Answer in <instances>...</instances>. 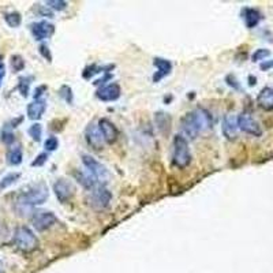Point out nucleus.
<instances>
[{"label":"nucleus","instance_id":"f257e3e1","mask_svg":"<svg viewBox=\"0 0 273 273\" xmlns=\"http://www.w3.org/2000/svg\"><path fill=\"white\" fill-rule=\"evenodd\" d=\"M48 197H49V190H48L47 183L39 182L30 185L16 198L15 212L20 216H26L32 212L34 206L45 204Z\"/></svg>","mask_w":273,"mask_h":273},{"label":"nucleus","instance_id":"f03ea898","mask_svg":"<svg viewBox=\"0 0 273 273\" xmlns=\"http://www.w3.org/2000/svg\"><path fill=\"white\" fill-rule=\"evenodd\" d=\"M213 124L212 115L205 108L198 107L194 111L187 112L186 115L180 119V130L190 139H195L199 134L209 130Z\"/></svg>","mask_w":273,"mask_h":273},{"label":"nucleus","instance_id":"7ed1b4c3","mask_svg":"<svg viewBox=\"0 0 273 273\" xmlns=\"http://www.w3.org/2000/svg\"><path fill=\"white\" fill-rule=\"evenodd\" d=\"M12 243L22 253H32L39 249L40 245L39 238L26 226L16 227L12 235Z\"/></svg>","mask_w":273,"mask_h":273},{"label":"nucleus","instance_id":"20e7f679","mask_svg":"<svg viewBox=\"0 0 273 273\" xmlns=\"http://www.w3.org/2000/svg\"><path fill=\"white\" fill-rule=\"evenodd\" d=\"M190 162L191 153L187 139L183 135H175L172 141V164L179 170H185Z\"/></svg>","mask_w":273,"mask_h":273},{"label":"nucleus","instance_id":"39448f33","mask_svg":"<svg viewBox=\"0 0 273 273\" xmlns=\"http://www.w3.org/2000/svg\"><path fill=\"white\" fill-rule=\"evenodd\" d=\"M82 162L85 168H86L87 174L95 179L97 185H103L104 186V185L110 180V178H111L107 167L103 166V164H101L99 160H96L95 157H92V156L89 155H83Z\"/></svg>","mask_w":273,"mask_h":273},{"label":"nucleus","instance_id":"423d86ee","mask_svg":"<svg viewBox=\"0 0 273 273\" xmlns=\"http://www.w3.org/2000/svg\"><path fill=\"white\" fill-rule=\"evenodd\" d=\"M112 201V193L103 185H97L87 194V202L89 205L96 210H104L110 206Z\"/></svg>","mask_w":273,"mask_h":273},{"label":"nucleus","instance_id":"0eeeda50","mask_svg":"<svg viewBox=\"0 0 273 273\" xmlns=\"http://www.w3.org/2000/svg\"><path fill=\"white\" fill-rule=\"evenodd\" d=\"M58 217L55 216L53 212L51 210H39L36 213H33L32 224L34 227V230L39 232H44V231L49 230L51 227L58 224Z\"/></svg>","mask_w":273,"mask_h":273},{"label":"nucleus","instance_id":"6e6552de","mask_svg":"<svg viewBox=\"0 0 273 273\" xmlns=\"http://www.w3.org/2000/svg\"><path fill=\"white\" fill-rule=\"evenodd\" d=\"M53 193L60 204H67L76 195V186L72 185L71 180L60 178L53 183Z\"/></svg>","mask_w":273,"mask_h":273},{"label":"nucleus","instance_id":"1a4fd4ad","mask_svg":"<svg viewBox=\"0 0 273 273\" xmlns=\"http://www.w3.org/2000/svg\"><path fill=\"white\" fill-rule=\"evenodd\" d=\"M238 127H239V130H242L246 134L253 135V137H261L262 135V129L260 123L247 112H242L241 115L238 116Z\"/></svg>","mask_w":273,"mask_h":273},{"label":"nucleus","instance_id":"9d476101","mask_svg":"<svg viewBox=\"0 0 273 273\" xmlns=\"http://www.w3.org/2000/svg\"><path fill=\"white\" fill-rule=\"evenodd\" d=\"M30 32L36 41H44V40L51 39L53 36L55 25L48 22V21H39V22L30 25Z\"/></svg>","mask_w":273,"mask_h":273},{"label":"nucleus","instance_id":"9b49d317","mask_svg":"<svg viewBox=\"0 0 273 273\" xmlns=\"http://www.w3.org/2000/svg\"><path fill=\"white\" fill-rule=\"evenodd\" d=\"M85 139L93 151H101L104 148V143H105L99 126H96L95 123L87 124L86 130H85Z\"/></svg>","mask_w":273,"mask_h":273},{"label":"nucleus","instance_id":"f8f14e48","mask_svg":"<svg viewBox=\"0 0 273 273\" xmlns=\"http://www.w3.org/2000/svg\"><path fill=\"white\" fill-rule=\"evenodd\" d=\"M122 95V89L119 86V83L111 82L108 85H104L97 90L96 96L97 99L101 100V101H105V103H110V101H116V100L120 97Z\"/></svg>","mask_w":273,"mask_h":273},{"label":"nucleus","instance_id":"ddd939ff","mask_svg":"<svg viewBox=\"0 0 273 273\" xmlns=\"http://www.w3.org/2000/svg\"><path fill=\"white\" fill-rule=\"evenodd\" d=\"M99 129H100V131H101V134H103L104 141H105L107 143L112 145V143H115L116 141H118L119 131H118V129H116L115 124H114L110 119H107V118L100 119Z\"/></svg>","mask_w":273,"mask_h":273},{"label":"nucleus","instance_id":"4468645a","mask_svg":"<svg viewBox=\"0 0 273 273\" xmlns=\"http://www.w3.org/2000/svg\"><path fill=\"white\" fill-rule=\"evenodd\" d=\"M222 130H223V135L226 137L227 139H235L238 137V118L232 114H227L223 118V123H222Z\"/></svg>","mask_w":273,"mask_h":273},{"label":"nucleus","instance_id":"2eb2a0df","mask_svg":"<svg viewBox=\"0 0 273 273\" xmlns=\"http://www.w3.org/2000/svg\"><path fill=\"white\" fill-rule=\"evenodd\" d=\"M45 110H47V101L45 100H33L32 103L28 104L26 114H28V118L30 120H40V119L43 118Z\"/></svg>","mask_w":273,"mask_h":273},{"label":"nucleus","instance_id":"dca6fc26","mask_svg":"<svg viewBox=\"0 0 273 273\" xmlns=\"http://www.w3.org/2000/svg\"><path fill=\"white\" fill-rule=\"evenodd\" d=\"M153 64L157 68V71L153 76V82H158L164 77L170 76L171 71H172V63H171L170 60L162 59V58H155L153 59Z\"/></svg>","mask_w":273,"mask_h":273},{"label":"nucleus","instance_id":"f3484780","mask_svg":"<svg viewBox=\"0 0 273 273\" xmlns=\"http://www.w3.org/2000/svg\"><path fill=\"white\" fill-rule=\"evenodd\" d=\"M257 104L264 111H273V87L266 86L261 89L257 96Z\"/></svg>","mask_w":273,"mask_h":273},{"label":"nucleus","instance_id":"a211bd4d","mask_svg":"<svg viewBox=\"0 0 273 273\" xmlns=\"http://www.w3.org/2000/svg\"><path fill=\"white\" fill-rule=\"evenodd\" d=\"M242 18L245 20L246 26L249 29H254L262 20V14L257 8L245 7L242 10Z\"/></svg>","mask_w":273,"mask_h":273},{"label":"nucleus","instance_id":"6ab92c4d","mask_svg":"<svg viewBox=\"0 0 273 273\" xmlns=\"http://www.w3.org/2000/svg\"><path fill=\"white\" fill-rule=\"evenodd\" d=\"M155 123L157 130L161 133L162 135H167L171 131V124H172V120H171V116L168 114L162 111H158L155 114Z\"/></svg>","mask_w":273,"mask_h":273},{"label":"nucleus","instance_id":"aec40b11","mask_svg":"<svg viewBox=\"0 0 273 273\" xmlns=\"http://www.w3.org/2000/svg\"><path fill=\"white\" fill-rule=\"evenodd\" d=\"M6 161L8 166L16 167L20 166L21 162L24 161V152H22V147L21 145H15L11 147L6 153Z\"/></svg>","mask_w":273,"mask_h":273},{"label":"nucleus","instance_id":"412c9836","mask_svg":"<svg viewBox=\"0 0 273 273\" xmlns=\"http://www.w3.org/2000/svg\"><path fill=\"white\" fill-rule=\"evenodd\" d=\"M4 18V22L10 26V28L15 29V28H20L21 24H22V16H21V14L18 11H10V12H6L3 15Z\"/></svg>","mask_w":273,"mask_h":273},{"label":"nucleus","instance_id":"4be33fe9","mask_svg":"<svg viewBox=\"0 0 273 273\" xmlns=\"http://www.w3.org/2000/svg\"><path fill=\"white\" fill-rule=\"evenodd\" d=\"M21 178V172H10V174L4 175L3 178L0 179V190H6L14 183H16Z\"/></svg>","mask_w":273,"mask_h":273},{"label":"nucleus","instance_id":"5701e85b","mask_svg":"<svg viewBox=\"0 0 273 273\" xmlns=\"http://www.w3.org/2000/svg\"><path fill=\"white\" fill-rule=\"evenodd\" d=\"M114 68V66H108V67H100L97 64H90V66H87L82 72V77L85 79H90L96 76V74H99V72H107L105 70H111Z\"/></svg>","mask_w":273,"mask_h":273},{"label":"nucleus","instance_id":"b1692460","mask_svg":"<svg viewBox=\"0 0 273 273\" xmlns=\"http://www.w3.org/2000/svg\"><path fill=\"white\" fill-rule=\"evenodd\" d=\"M33 81V77H21L20 79H18V90H20L21 96L22 97H28L29 93H30V83H32Z\"/></svg>","mask_w":273,"mask_h":273},{"label":"nucleus","instance_id":"393cba45","mask_svg":"<svg viewBox=\"0 0 273 273\" xmlns=\"http://www.w3.org/2000/svg\"><path fill=\"white\" fill-rule=\"evenodd\" d=\"M0 139H2V142H3L4 145H8V147H11L12 143L15 142V135L12 133V129H10L7 124H4L3 129H2Z\"/></svg>","mask_w":273,"mask_h":273},{"label":"nucleus","instance_id":"a878e982","mask_svg":"<svg viewBox=\"0 0 273 273\" xmlns=\"http://www.w3.org/2000/svg\"><path fill=\"white\" fill-rule=\"evenodd\" d=\"M26 63L25 59L21 55H12L10 58V67H11L12 72H21L25 68Z\"/></svg>","mask_w":273,"mask_h":273},{"label":"nucleus","instance_id":"bb28decb","mask_svg":"<svg viewBox=\"0 0 273 273\" xmlns=\"http://www.w3.org/2000/svg\"><path fill=\"white\" fill-rule=\"evenodd\" d=\"M28 133L33 141L40 142V141H41V137H43V126H41L40 123H33L32 126L29 127Z\"/></svg>","mask_w":273,"mask_h":273},{"label":"nucleus","instance_id":"cd10ccee","mask_svg":"<svg viewBox=\"0 0 273 273\" xmlns=\"http://www.w3.org/2000/svg\"><path fill=\"white\" fill-rule=\"evenodd\" d=\"M59 96L67 104L74 103V95H72V89L68 86V85H63V86H60Z\"/></svg>","mask_w":273,"mask_h":273},{"label":"nucleus","instance_id":"c85d7f7f","mask_svg":"<svg viewBox=\"0 0 273 273\" xmlns=\"http://www.w3.org/2000/svg\"><path fill=\"white\" fill-rule=\"evenodd\" d=\"M45 4H47L48 8H52L55 11H63L68 6L67 2H64V0H47Z\"/></svg>","mask_w":273,"mask_h":273},{"label":"nucleus","instance_id":"c756f323","mask_svg":"<svg viewBox=\"0 0 273 273\" xmlns=\"http://www.w3.org/2000/svg\"><path fill=\"white\" fill-rule=\"evenodd\" d=\"M44 148H45V151L47 152L56 151V149L59 148V139L56 138V137H49V138L45 139Z\"/></svg>","mask_w":273,"mask_h":273},{"label":"nucleus","instance_id":"7c9ffc66","mask_svg":"<svg viewBox=\"0 0 273 273\" xmlns=\"http://www.w3.org/2000/svg\"><path fill=\"white\" fill-rule=\"evenodd\" d=\"M269 55H270L269 49H265V48H260V49H257V51L254 52L253 56H251V59H253V62H261V60H264Z\"/></svg>","mask_w":273,"mask_h":273},{"label":"nucleus","instance_id":"2f4dec72","mask_svg":"<svg viewBox=\"0 0 273 273\" xmlns=\"http://www.w3.org/2000/svg\"><path fill=\"white\" fill-rule=\"evenodd\" d=\"M226 82L227 85L232 87L234 90H241V83H239V81H238L234 74H228V76L226 77Z\"/></svg>","mask_w":273,"mask_h":273},{"label":"nucleus","instance_id":"473e14b6","mask_svg":"<svg viewBox=\"0 0 273 273\" xmlns=\"http://www.w3.org/2000/svg\"><path fill=\"white\" fill-rule=\"evenodd\" d=\"M39 52H40V55L43 56L44 59L51 63V62H52V53H51V51H49V47H48L47 44H41V45L39 47Z\"/></svg>","mask_w":273,"mask_h":273},{"label":"nucleus","instance_id":"72a5a7b5","mask_svg":"<svg viewBox=\"0 0 273 273\" xmlns=\"http://www.w3.org/2000/svg\"><path fill=\"white\" fill-rule=\"evenodd\" d=\"M48 161V152H43L37 155V157L32 161V167H43Z\"/></svg>","mask_w":273,"mask_h":273},{"label":"nucleus","instance_id":"f704fd0d","mask_svg":"<svg viewBox=\"0 0 273 273\" xmlns=\"http://www.w3.org/2000/svg\"><path fill=\"white\" fill-rule=\"evenodd\" d=\"M47 85H40V86H37L36 89H34V93H33V99L34 100H40L43 99L44 93L47 92Z\"/></svg>","mask_w":273,"mask_h":273},{"label":"nucleus","instance_id":"c9c22d12","mask_svg":"<svg viewBox=\"0 0 273 273\" xmlns=\"http://www.w3.org/2000/svg\"><path fill=\"white\" fill-rule=\"evenodd\" d=\"M37 11V14L43 16H48V18H52V12L48 10L47 6H40V4H36V8H34Z\"/></svg>","mask_w":273,"mask_h":273},{"label":"nucleus","instance_id":"e433bc0d","mask_svg":"<svg viewBox=\"0 0 273 273\" xmlns=\"http://www.w3.org/2000/svg\"><path fill=\"white\" fill-rule=\"evenodd\" d=\"M4 77H6V64H4L3 58H2V55H0V87H2V85H3Z\"/></svg>","mask_w":273,"mask_h":273},{"label":"nucleus","instance_id":"4c0bfd02","mask_svg":"<svg viewBox=\"0 0 273 273\" xmlns=\"http://www.w3.org/2000/svg\"><path fill=\"white\" fill-rule=\"evenodd\" d=\"M261 70H264V71H266V70H269V68L273 67V60H268V62H264V63H261Z\"/></svg>","mask_w":273,"mask_h":273},{"label":"nucleus","instance_id":"58836bf2","mask_svg":"<svg viewBox=\"0 0 273 273\" xmlns=\"http://www.w3.org/2000/svg\"><path fill=\"white\" fill-rule=\"evenodd\" d=\"M111 74H107V76H104L103 78L101 79H99V81H96L95 82V85H103L104 82H105V81H108V79H111Z\"/></svg>","mask_w":273,"mask_h":273},{"label":"nucleus","instance_id":"ea45409f","mask_svg":"<svg viewBox=\"0 0 273 273\" xmlns=\"http://www.w3.org/2000/svg\"><path fill=\"white\" fill-rule=\"evenodd\" d=\"M249 79H250V82H249L250 86H254V85H256V78H254V77H249Z\"/></svg>","mask_w":273,"mask_h":273},{"label":"nucleus","instance_id":"a19ab883","mask_svg":"<svg viewBox=\"0 0 273 273\" xmlns=\"http://www.w3.org/2000/svg\"><path fill=\"white\" fill-rule=\"evenodd\" d=\"M0 273H6V269H4L3 261H2V260H0Z\"/></svg>","mask_w":273,"mask_h":273}]
</instances>
